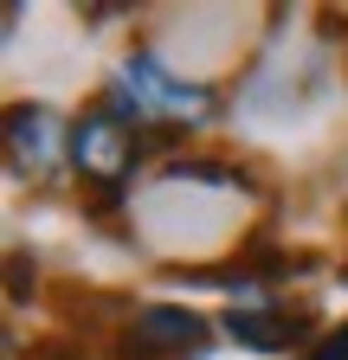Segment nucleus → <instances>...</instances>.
Listing matches in <instances>:
<instances>
[{
	"label": "nucleus",
	"instance_id": "nucleus-2",
	"mask_svg": "<svg viewBox=\"0 0 348 360\" xmlns=\"http://www.w3.org/2000/svg\"><path fill=\"white\" fill-rule=\"evenodd\" d=\"M142 155H149V142L110 103L84 110L71 122V167L84 174V187H129V174L142 167Z\"/></svg>",
	"mask_w": 348,
	"mask_h": 360
},
{
	"label": "nucleus",
	"instance_id": "nucleus-1",
	"mask_svg": "<svg viewBox=\"0 0 348 360\" xmlns=\"http://www.w3.org/2000/svg\"><path fill=\"white\" fill-rule=\"evenodd\" d=\"M104 103L129 122H161V129H200L220 116V90L200 84V77H174L155 52H129L116 84L104 90Z\"/></svg>",
	"mask_w": 348,
	"mask_h": 360
},
{
	"label": "nucleus",
	"instance_id": "nucleus-3",
	"mask_svg": "<svg viewBox=\"0 0 348 360\" xmlns=\"http://www.w3.org/2000/svg\"><path fill=\"white\" fill-rule=\"evenodd\" d=\"M213 322L181 302H136V315L116 328V360H187L206 354Z\"/></svg>",
	"mask_w": 348,
	"mask_h": 360
},
{
	"label": "nucleus",
	"instance_id": "nucleus-6",
	"mask_svg": "<svg viewBox=\"0 0 348 360\" xmlns=\"http://www.w3.org/2000/svg\"><path fill=\"white\" fill-rule=\"evenodd\" d=\"M168 180H174V187H239V193H258L251 167H232V161H206V155H194V161H174V167H168Z\"/></svg>",
	"mask_w": 348,
	"mask_h": 360
},
{
	"label": "nucleus",
	"instance_id": "nucleus-9",
	"mask_svg": "<svg viewBox=\"0 0 348 360\" xmlns=\"http://www.w3.org/2000/svg\"><path fill=\"white\" fill-rule=\"evenodd\" d=\"M32 360H84V347H77L71 335H58V341H46V347H32Z\"/></svg>",
	"mask_w": 348,
	"mask_h": 360
},
{
	"label": "nucleus",
	"instance_id": "nucleus-5",
	"mask_svg": "<svg viewBox=\"0 0 348 360\" xmlns=\"http://www.w3.org/2000/svg\"><path fill=\"white\" fill-rule=\"evenodd\" d=\"M220 328H226L239 347H258V354H297L303 341H310L316 315H310V309H297V315H278V309H226Z\"/></svg>",
	"mask_w": 348,
	"mask_h": 360
},
{
	"label": "nucleus",
	"instance_id": "nucleus-10",
	"mask_svg": "<svg viewBox=\"0 0 348 360\" xmlns=\"http://www.w3.org/2000/svg\"><path fill=\"white\" fill-rule=\"evenodd\" d=\"M342 283H348V257H342Z\"/></svg>",
	"mask_w": 348,
	"mask_h": 360
},
{
	"label": "nucleus",
	"instance_id": "nucleus-4",
	"mask_svg": "<svg viewBox=\"0 0 348 360\" xmlns=\"http://www.w3.org/2000/svg\"><path fill=\"white\" fill-rule=\"evenodd\" d=\"M71 155V129H58V116L46 103H13L7 110V167L32 174V180H52Z\"/></svg>",
	"mask_w": 348,
	"mask_h": 360
},
{
	"label": "nucleus",
	"instance_id": "nucleus-7",
	"mask_svg": "<svg viewBox=\"0 0 348 360\" xmlns=\"http://www.w3.org/2000/svg\"><path fill=\"white\" fill-rule=\"evenodd\" d=\"M123 200H129V187H84V206H91L97 219H104V212H116Z\"/></svg>",
	"mask_w": 348,
	"mask_h": 360
},
{
	"label": "nucleus",
	"instance_id": "nucleus-8",
	"mask_svg": "<svg viewBox=\"0 0 348 360\" xmlns=\"http://www.w3.org/2000/svg\"><path fill=\"white\" fill-rule=\"evenodd\" d=\"M7 277H13V283H7V296H13V302H26V296H32V283H26V277H39V270H32V264H26L20 251H13V264H7Z\"/></svg>",
	"mask_w": 348,
	"mask_h": 360
}]
</instances>
